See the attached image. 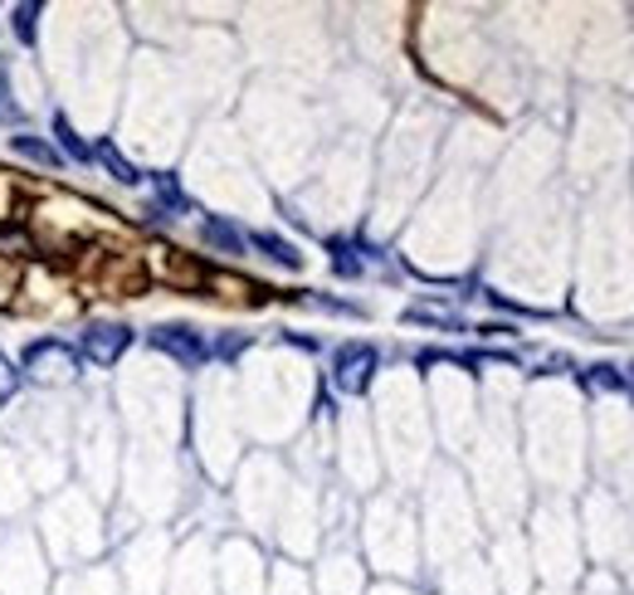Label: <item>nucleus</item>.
<instances>
[{
  "instance_id": "nucleus-4",
  "label": "nucleus",
  "mask_w": 634,
  "mask_h": 595,
  "mask_svg": "<svg viewBox=\"0 0 634 595\" xmlns=\"http://www.w3.org/2000/svg\"><path fill=\"white\" fill-rule=\"evenodd\" d=\"M128 342H132V332L122 328V322H93L88 332H83V357L88 361H98V367H112V361L128 352Z\"/></svg>"
},
{
  "instance_id": "nucleus-6",
  "label": "nucleus",
  "mask_w": 634,
  "mask_h": 595,
  "mask_svg": "<svg viewBox=\"0 0 634 595\" xmlns=\"http://www.w3.org/2000/svg\"><path fill=\"white\" fill-rule=\"evenodd\" d=\"M201 235H205V245H215L220 254H239V249H244V235H239L230 221H215V215L201 225Z\"/></svg>"
},
{
  "instance_id": "nucleus-10",
  "label": "nucleus",
  "mask_w": 634,
  "mask_h": 595,
  "mask_svg": "<svg viewBox=\"0 0 634 595\" xmlns=\"http://www.w3.org/2000/svg\"><path fill=\"white\" fill-rule=\"evenodd\" d=\"M35 15H39V5H15V10H10V29H15L20 45H35Z\"/></svg>"
},
{
  "instance_id": "nucleus-2",
  "label": "nucleus",
  "mask_w": 634,
  "mask_h": 595,
  "mask_svg": "<svg viewBox=\"0 0 634 595\" xmlns=\"http://www.w3.org/2000/svg\"><path fill=\"white\" fill-rule=\"evenodd\" d=\"M371 376H376V347H367V342H351V347L337 352V367H332V381H337V391L361 395L371 385Z\"/></svg>"
},
{
  "instance_id": "nucleus-16",
  "label": "nucleus",
  "mask_w": 634,
  "mask_h": 595,
  "mask_svg": "<svg viewBox=\"0 0 634 595\" xmlns=\"http://www.w3.org/2000/svg\"><path fill=\"white\" fill-rule=\"evenodd\" d=\"M235 352H244V337H225L220 342V357H235Z\"/></svg>"
},
{
  "instance_id": "nucleus-3",
  "label": "nucleus",
  "mask_w": 634,
  "mask_h": 595,
  "mask_svg": "<svg viewBox=\"0 0 634 595\" xmlns=\"http://www.w3.org/2000/svg\"><path fill=\"white\" fill-rule=\"evenodd\" d=\"M152 347L166 352L171 361H181V367H201V361L211 357V347L201 342V332L176 328V322H166V328H152Z\"/></svg>"
},
{
  "instance_id": "nucleus-12",
  "label": "nucleus",
  "mask_w": 634,
  "mask_h": 595,
  "mask_svg": "<svg viewBox=\"0 0 634 595\" xmlns=\"http://www.w3.org/2000/svg\"><path fill=\"white\" fill-rule=\"evenodd\" d=\"M586 385L590 391H625V376L610 367H596V371H586Z\"/></svg>"
},
{
  "instance_id": "nucleus-9",
  "label": "nucleus",
  "mask_w": 634,
  "mask_h": 595,
  "mask_svg": "<svg viewBox=\"0 0 634 595\" xmlns=\"http://www.w3.org/2000/svg\"><path fill=\"white\" fill-rule=\"evenodd\" d=\"M55 138H59V142H64V152H69V156H74V162H93V147H88V142H83V138H79V132H74V128H69V122H64V118H55Z\"/></svg>"
},
{
  "instance_id": "nucleus-14",
  "label": "nucleus",
  "mask_w": 634,
  "mask_h": 595,
  "mask_svg": "<svg viewBox=\"0 0 634 595\" xmlns=\"http://www.w3.org/2000/svg\"><path fill=\"white\" fill-rule=\"evenodd\" d=\"M332 269H337V274H361V264H357V259H351V249L347 245H342V239H337V245H332Z\"/></svg>"
},
{
  "instance_id": "nucleus-5",
  "label": "nucleus",
  "mask_w": 634,
  "mask_h": 595,
  "mask_svg": "<svg viewBox=\"0 0 634 595\" xmlns=\"http://www.w3.org/2000/svg\"><path fill=\"white\" fill-rule=\"evenodd\" d=\"M93 162H103L112 171V181H122V186H137L142 181V171L132 162H122V152L112 147V142H98V147H93Z\"/></svg>"
},
{
  "instance_id": "nucleus-15",
  "label": "nucleus",
  "mask_w": 634,
  "mask_h": 595,
  "mask_svg": "<svg viewBox=\"0 0 634 595\" xmlns=\"http://www.w3.org/2000/svg\"><path fill=\"white\" fill-rule=\"evenodd\" d=\"M15 381H20V371H10L5 361H0V401H5V395L15 391Z\"/></svg>"
},
{
  "instance_id": "nucleus-8",
  "label": "nucleus",
  "mask_w": 634,
  "mask_h": 595,
  "mask_svg": "<svg viewBox=\"0 0 634 595\" xmlns=\"http://www.w3.org/2000/svg\"><path fill=\"white\" fill-rule=\"evenodd\" d=\"M254 249H264V254L274 259V264H284V269H298V264H303V254H298V249L288 245V239H278V235H254Z\"/></svg>"
},
{
  "instance_id": "nucleus-7",
  "label": "nucleus",
  "mask_w": 634,
  "mask_h": 595,
  "mask_svg": "<svg viewBox=\"0 0 634 595\" xmlns=\"http://www.w3.org/2000/svg\"><path fill=\"white\" fill-rule=\"evenodd\" d=\"M10 147H15L20 156H29V162H39V166H59V147H49L45 138H29V132H20V138H10Z\"/></svg>"
},
{
  "instance_id": "nucleus-1",
  "label": "nucleus",
  "mask_w": 634,
  "mask_h": 595,
  "mask_svg": "<svg viewBox=\"0 0 634 595\" xmlns=\"http://www.w3.org/2000/svg\"><path fill=\"white\" fill-rule=\"evenodd\" d=\"M74 371H79L74 352L59 347V342H35V347L25 352V376H35V381H45V385L74 381Z\"/></svg>"
},
{
  "instance_id": "nucleus-11",
  "label": "nucleus",
  "mask_w": 634,
  "mask_h": 595,
  "mask_svg": "<svg viewBox=\"0 0 634 595\" xmlns=\"http://www.w3.org/2000/svg\"><path fill=\"white\" fill-rule=\"evenodd\" d=\"M152 181H157L162 205H171V211H191V201H186V191L176 186V176H152Z\"/></svg>"
},
{
  "instance_id": "nucleus-13",
  "label": "nucleus",
  "mask_w": 634,
  "mask_h": 595,
  "mask_svg": "<svg viewBox=\"0 0 634 595\" xmlns=\"http://www.w3.org/2000/svg\"><path fill=\"white\" fill-rule=\"evenodd\" d=\"M0 122H20V108H15V98H10V69H5V59H0Z\"/></svg>"
}]
</instances>
